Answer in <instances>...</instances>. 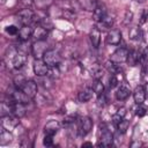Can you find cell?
<instances>
[{"mask_svg":"<svg viewBox=\"0 0 148 148\" xmlns=\"http://www.w3.org/2000/svg\"><path fill=\"white\" fill-rule=\"evenodd\" d=\"M43 60L50 66V67H58L60 61H61V57L59 54V52L57 50L53 49H49L44 56H43Z\"/></svg>","mask_w":148,"mask_h":148,"instance_id":"obj_1","label":"cell"},{"mask_svg":"<svg viewBox=\"0 0 148 148\" xmlns=\"http://www.w3.org/2000/svg\"><path fill=\"white\" fill-rule=\"evenodd\" d=\"M16 17H17L18 22H20L22 25H28V24H30L31 22H34L35 13H34L31 9H29V8H23V9H21V10L17 12Z\"/></svg>","mask_w":148,"mask_h":148,"instance_id":"obj_2","label":"cell"},{"mask_svg":"<svg viewBox=\"0 0 148 148\" xmlns=\"http://www.w3.org/2000/svg\"><path fill=\"white\" fill-rule=\"evenodd\" d=\"M47 50V43L45 40H36L31 45V53L36 59H43V56Z\"/></svg>","mask_w":148,"mask_h":148,"instance_id":"obj_3","label":"cell"},{"mask_svg":"<svg viewBox=\"0 0 148 148\" xmlns=\"http://www.w3.org/2000/svg\"><path fill=\"white\" fill-rule=\"evenodd\" d=\"M21 89L25 95H28L30 98H35L36 95L38 94V87H37V83L32 80H25L23 82V84L18 88Z\"/></svg>","mask_w":148,"mask_h":148,"instance_id":"obj_4","label":"cell"},{"mask_svg":"<svg viewBox=\"0 0 148 148\" xmlns=\"http://www.w3.org/2000/svg\"><path fill=\"white\" fill-rule=\"evenodd\" d=\"M92 120L90 117H82L79 120V127H77V133L80 136H86L91 130H92Z\"/></svg>","mask_w":148,"mask_h":148,"instance_id":"obj_5","label":"cell"},{"mask_svg":"<svg viewBox=\"0 0 148 148\" xmlns=\"http://www.w3.org/2000/svg\"><path fill=\"white\" fill-rule=\"evenodd\" d=\"M101 128H102L101 130L102 134H101V138H99V141H98L97 146H99V147H110V146H112L113 135H112L111 131L105 126H101Z\"/></svg>","mask_w":148,"mask_h":148,"instance_id":"obj_6","label":"cell"},{"mask_svg":"<svg viewBox=\"0 0 148 148\" xmlns=\"http://www.w3.org/2000/svg\"><path fill=\"white\" fill-rule=\"evenodd\" d=\"M34 72L37 76H46L50 73V66L43 60V59H36L32 65Z\"/></svg>","mask_w":148,"mask_h":148,"instance_id":"obj_7","label":"cell"},{"mask_svg":"<svg viewBox=\"0 0 148 148\" xmlns=\"http://www.w3.org/2000/svg\"><path fill=\"white\" fill-rule=\"evenodd\" d=\"M128 50L126 47H119L117 49L111 56H110V61L116 62V64H123L127 60L128 57Z\"/></svg>","mask_w":148,"mask_h":148,"instance_id":"obj_8","label":"cell"},{"mask_svg":"<svg viewBox=\"0 0 148 148\" xmlns=\"http://www.w3.org/2000/svg\"><path fill=\"white\" fill-rule=\"evenodd\" d=\"M20 118L14 116V114H8V116H3L1 117V127L12 131L14 130L18 124H20Z\"/></svg>","mask_w":148,"mask_h":148,"instance_id":"obj_9","label":"cell"},{"mask_svg":"<svg viewBox=\"0 0 148 148\" xmlns=\"http://www.w3.org/2000/svg\"><path fill=\"white\" fill-rule=\"evenodd\" d=\"M105 40L109 45H118L121 40V32L117 29H112L106 34Z\"/></svg>","mask_w":148,"mask_h":148,"instance_id":"obj_10","label":"cell"},{"mask_svg":"<svg viewBox=\"0 0 148 148\" xmlns=\"http://www.w3.org/2000/svg\"><path fill=\"white\" fill-rule=\"evenodd\" d=\"M10 94V98L14 101V102H18V103H23V104H28L29 101L31 99L28 95H25L21 89L16 88L15 90H13Z\"/></svg>","mask_w":148,"mask_h":148,"instance_id":"obj_11","label":"cell"},{"mask_svg":"<svg viewBox=\"0 0 148 148\" xmlns=\"http://www.w3.org/2000/svg\"><path fill=\"white\" fill-rule=\"evenodd\" d=\"M25 62H27V54H25L24 52L17 50V52L15 53V56H14L13 59H12V65H13V67H14L15 69H18V68H21Z\"/></svg>","mask_w":148,"mask_h":148,"instance_id":"obj_12","label":"cell"},{"mask_svg":"<svg viewBox=\"0 0 148 148\" xmlns=\"http://www.w3.org/2000/svg\"><path fill=\"white\" fill-rule=\"evenodd\" d=\"M32 32H34V28H31L30 24L22 25L20 28V30H18V34H17L18 39L22 40V42H27L32 37Z\"/></svg>","mask_w":148,"mask_h":148,"instance_id":"obj_13","label":"cell"},{"mask_svg":"<svg viewBox=\"0 0 148 148\" xmlns=\"http://www.w3.org/2000/svg\"><path fill=\"white\" fill-rule=\"evenodd\" d=\"M108 14V10H106V7L105 5L103 3H97L92 10V17L96 22H99L105 15Z\"/></svg>","mask_w":148,"mask_h":148,"instance_id":"obj_14","label":"cell"},{"mask_svg":"<svg viewBox=\"0 0 148 148\" xmlns=\"http://www.w3.org/2000/svg\"><path fill=\"white\" fill-rule=\"evenodd\" d=\"M60 128V124L57 120H50L44 126V134L45 135H54Z\"/></svg>","mask_w":148,"mask_h":148,"instance_id":"obj_15","label":"cell"},{"mask_svg":"<svg viewBox=\"0 0 148 148\" xmlns=\"http://www.w3.org/2000/svg\"><path fill=\"white\" fill-rule=\"evenodd\" d=\"M47 34H49V30L45 29L43 25L40 24H37L35 28H34V32H32V37L36 39V40H45L46 37H47Z\"/></svg>","mask_w":148,"mask_h":148,"instance_id":"obj_16","label":"cell"},{"mask_svg":"<svg viewBox=\"0 0 148 148\" xmlns=\"http://www.w3.org/2000/svg\"><path fill=\"white\" fill-rule=\"evenodd\" d=\"M146 91H145V88L142 86H136L134 91H133V98H134V102L136 104H142L146 99Z\"/></svg>","mask_w":148,"mask_h":148,"instance_id":"obj_17","label":"cell"},{"mask_svg":"<svg viewBox=\"0 0 148 148\" xmlns=\"http://www.w3.org/2000/svg\"><path fill=\"white\" fill-rule=\"evenodd\" d=\"M94 95V89L92 88H83L79 94H77V99L80 103H86L92 98Z\"/></svg>","mask_w":148,"mask_h":148,"instance_id":"obj_18","label":"cell"},{"mask_svg":"<svg viewBox=\"0 0 148 148\" xmlns=\"http://www.w3.org/2000/svg\"><path fill=\"white\" fill-rule=\"evenodd\" d=\"M89 37H90V42H91L92 46L95 49H97L99 46V43H101V31H99V29L94 27L91 29V31H90Z\"/></svg>","mask_w":148,"mask_h":148,"instance_id":"obj_19","label":"cell"},{"mask_svg":"<svg viewBox=\"0 0 148 148\" xmlns=\"http://www.w3.org/2000/svg\"><path fill=\"white\" fill-rule=\"evenodd\" d=\"M140 57H141V52L136 51V50H132L128 52V57H127V64L130 66H136L140 62Z\"/></svg>","mask_w":148,"mask_h":148,"instance_id":"obj_20","label":"cell"},{"mask_svg":"<svg viewBox=\"0 0 148 148\" xmlns=\"http://www.w3.org/2000/svg\"><path fill=\"white\" fill-rule=\"evenodd\" d=\"M130 95H131V90L127 86H120L116 91V98L118 101H125L130 97Z\"/></svg>","mask_w":148,"mask_h":148,"instance_id":"obj_21","label":"cell"},{"mask_svg":"<svg viewBox=\"0 0 148 148\" xmlns=\"http://www.w3.org/2000/svg\"><path fill=\"white\" fill-rule=\"evenodd\" d=\"M27 113V108H25V104L23 103H18V102H14L13 103V114L18 117V118H22L23 116H25Z\"/></svg>","mask_w":148,"mask_h":148,"instance_id":"obj_22","label":"cell"},{"mask_svg":"<svg viewBox=\"0 0 148 148\" xmlns=\"http://www.w3.org/2000/svg\"><path fill=\"white\" fill-rule=\"evenodd\" d=\"M128 36L132 40H141L142 39V36H143V32H142V29L139 27V25H135L133 28H131L130 32H128Z\"/></svg>","mask_w":148,"mask_h":148,"instance_id":"obj_23","label":"cell"},{"mask_svg":"<svg viewBox=\"0 0 148 148\" xmlns=\"http://www.w3.org/2000/svg\"><path fill=\"white\" fill-rule=\"evenodd\" d=\"M89 71H90L91 76H92L95 80H101V79H102V76H103V74H104L102 66H101V65H98V64H92Z\"/></svg>","mask_w":148,"mask_h":148,"instance_id":"obj_24","label":"cell"},{"mask_svg":"<svg viewBox=\"0 0 148 148\" xmlns=\"http://www.w3.org/2000/svg\"><path fill=\"white\" fill-rule=\"evenodd\" d=\"M12 139H13V136H12V134H10V131H8V130L1 127V133H0V145H1V146L7 145V143H9V142L12 141Z\"/></svg>","mask_w":148,"mask_h":148,"instance_id":"obj_25","label":"cell"},{"mask_svg":"<svg viewBox=\"0 0 148 148\" xmlns=\"http://www.w3.org/2000/svg\"><path fill=\"white\" fill-rule=\"evenodd\" d=\"M113 23H114V18H113L112 16H110L109 14H106V15L98 22V24H99L103 29H111L112 25H113Z\"/></svg>","mask_w":148,"mask_h":148,"instance_id":"obj_26","label":"cell"},{"mask_svg":"<svg viewBox=\"0 0 148 148\" xmlns=\"http://www.w3.org/2000/svg\"><path fill=\"white\" fill-rule=\"evenodd\" d=\"M34 3L39 10H45L53 3V0H34Z\"/></svg>","mask_w":148,"mask_h":148,"instance_id":"obj_27","label":"cell"},{"mask_svg":"<svg viewBox=\"0 0 148 148\" xmlns=\"http://www.w3.org/2000/svg\"><path fill=\"white\" fill-rule=\"evenodd\" d=\"M125 116H126V109H125V108H120V109H118L117 112L112 116V121H113L114 124H118L119 121H121V120L125 118Z\"/></svg>","mask_w":148,"mask_h":148,"instance_id":"obj_28","label":"cell"},{"mask_svg":"<svg viewBox=\"0 0 148 148\" xmlns=\"http://www.w3.org/2000/svg\"><path fill=\"white\" fill-rule=\"evenodd\" d=\"M92 89H94V92L97 94V96L103 94L104 92V84H103V82L101 80H95V83L92 84Z\"/></svg>","mask_w":148,"mask_h":148,"instance_id":"obj_29","label":"cell"},{"mask_svg":"<svg viewBox=\"0 0 148 148\" xmlns=\"http://www.w3.org/2000/svg\"><path fill=\"white\" fill-rule=\"evenodd\" d=\"M38 24L43 25V27H44L45 29H47V30H51V29L53 28V23H52V21H51L49 17H46V16L39 18V20H38Z\"/></svg>","mask_w":148,"mask_h":148,"instance_id":"obj_30","label":"cell"},{"mask_svg":"<svg viewBox=\"0 0 148 148\" xmlns=\"http://www.w3.org/2000/svg\"><path fill=\"white\" fill-rule=\"evenodd\" d=\"M128 127H130V121L126 120L125 118L117 124V128H118V131L120 133H126V131L128 130Z\"/></svg>","mask_w":148,"mask_h":148,"instance_id":"obj_31","label":"cell"},{"mask_svg":"<svg viewBox=\"0 0 148 148\" xmlns=\"http://www.w3.org/2000/svg\"><path fill=\"white\" fill-rule=\"evenodd\" d=\"M147 112H148V108L145 106L143 103H142V104H138V108H136V110H135V114H136L138 117H143V116L147 114Z\"/></svg>","mask_w":148,"mask_h":148,"instance_id":"obj_32","label":"cell"},{"mask_svg":"<svg viewBox=\"0 0 148 148\" xmlns=\"http://www.w3.org/2000/svg\"><path fill=\"white\" fill-rule=\"evenodd\" d=\"M106 102H108V99H106V96H105L104 92L101 94V95H98V97H97V106L103 108V106L106 105Z\"/></svg>","mask_w":148,"mask_h":148,"instance_id":"obj_33","label":"cell"},{"mask_svg":"<svg viewBox=\"0 0 148 148\" xmlns=\"http://www.w3.org/2000/svg\"><path fill=\"white\" fill-rule=\"evenodd\" d=\"M76 120V117L75 116H66L62 120V125L64 126H69V125H73Z\"/></svg>","mask_w":148,"mask_h":148,"instance_id":"obj_34","label":"cell"},{"mask_svg":"<svg viewBox=\"0 0 148 148\" xmlns=\"http://www.w3.org/2000/svg\"><path fill=\"white\" fill-rule=\"evenodd\" d=\"M132 20H133V13L130 12V10H127L126 14H125V16H124L123 24H124V25H128V24L132 22Z\"/></svg>","mask_w":148,"mask_h":148,"instance_id":"obj_35","label":"cell"},{"mask_svg":"<svg viewBox=\"0 0 148 148\" xmlns=\"http://www.w3.org/2000/svg\"><path fill=\"white\" fill-rule=\"evenodd\" d=\"M62 16L65 18H67V20H74L76 15H75L74 10H72V9H65L64 13H62Z\"/></svg>","mask_w":148,"mask_h":148,"instance_id":"obj_36","label":"cell"},{"mask_svg":"<svg viewBox=\"0 0 148 148\" xmlns=\"http://www.w3.org/2000/svg\"><path fill=\"white\" fill-rule=\"evenodd\" d=\"M6 32L9 34V35H17L18 34V28L14 24L8 25V27H6Z\"/></svg>","mask_w":148,"mask_h":148,"instance_id":"obj_37","label":"cell"},{"mask_svg":"<svg viewBox=\"0 0 148 148\" xmlns=\"http://www.w3.org/2000/svg\"><path fill=\"white\" fill-rule=\"evenodd\" d=\"M24 81H25V79H24V76H22V75H17V76L14 77V84H15L16 88H20V87L23 84Z\"/></svg>","mask_w":148,"mask_h":148,"instance_id":"obj_38","label":"cell"},{"mask_svg":"<svg viewBox=\"0 0 148 148\" xmlns=\"http://www.w3.org/2000/svg\"><path fill=\"white\" fill-rule=\"evenodd\" d=\"M43 145L46 146V147H51L53 145V136L52 135H44Z\"/></svg>","mask_w":148,"mask_h":148,"instance_id":"obj_39","label":"cell"},{"mask_svg":"<svg viewBox=\"0 0 148 148\" xmlns=\"http://www.w3.org/2000/svg\"><path fill=\"white\" fill-rule=\"evenodd\" d=\"M117 83H118V80H117L116 74L111 75L110 79H109V86H110V88H114V87L117 86Z\"/></svg>","mask_w":148,"mask_h":148,"instance_id":"obj_40","label":"cell"},{"mask_svg":"<svg viewBox=\"0 0 148 148\" xmlns=\"http://www.w3.org/2000/svg\"><path fill=\"white\" fill-rule=\"evenodd\" d=\"M148 18V10L147 9H143L142 10V15H141V20H140V23L143 24Z\"/></svg>","mask_w":148,"mask_h":148,"instance_id":"obj_41","label":"cell"},{"mask_svg":"<svg viewBox=\"0 0 148 148\" xmlns=\"http://www.w3.org/2000/svg\"><path fill=\"white\" fill-rule=\"evenodd\" d=\"M141 145H142V143H141L140 141H138V142H134V141H133L130 146H131V147H139V146H141Z\"/></svg>","mask_w":148,"mask_h":148,"instance_id":"obj_42","label":"cell"},{"mask_svg":"<svg viewBox=\"0 0 148 148\" xmlns=\"http://www.w3.org/2000/svg\"><path fill=\"white\" fill-rule=\"evenodd\" d=\"M22 2L25 3V5H30L31 2H34V0H22Z\"/></svg>","mask_w":148,"mask_h":148,"instance_id":"obj_43","label":"cell"},{"mask_svg":"<svg viewBox=\"0 0 148 148\" xmlns=\"http://www.w3.org/2000/svg\"><path fill=\"white\" fill-rule=\"evenodd\" d=\"M143 88H145V91H146V95L148 96V82H147V83L145 84V87H143Z\"/></svg>","mask_w":148,"mask_h":148,"instance_id":"obj_44","label":"cell"},{"mask_svg":"<svg viewBox=\"0 0 148 148\" xmlns=\"http://www.w3.org/2000/svg\"><path fill=\"white\" fill-rule=\"evenodd\" d=\"M86 146H91L90 142H86V143H82V147H86Z\"/></svg>","mask_w":148,"mask_h":148,"instance_id":"obj_45","label":"cell"},{"mask_svg":"<svg viewBox=\"0 0 148 148\" xmlns=\"http://www.w3.org/2000/svg\"><path fill=\"white\" fill-rule=\"evenodd\" d=\"M146 0H135V2H138V3H143Z\"/></svg>","mask_w":148,"mask_h":148,"instance_id":"obj_46","label":"cell"},{"mask_svg":"<svg viewBox=\"0 0 148 148\" xmlns=\"http://www.w3.org/2000/svg\"><path fill=\"white\" fill-rule=\"evenodd\" d=\"M6 1H7V0H1V2H2V3H5Z\"/></svg>","mask_w":148,"mask_h":148,"instance_id":"obj_47","label":"cell"}]
</instances>
